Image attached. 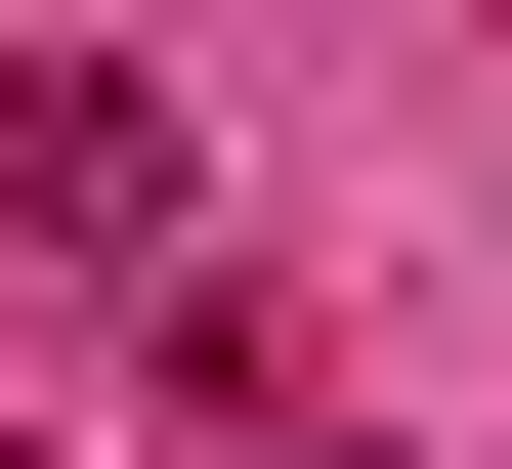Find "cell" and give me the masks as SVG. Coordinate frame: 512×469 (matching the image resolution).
Wrapping results in <instances>:
<instances>
[{"mask_svg": "<svg viewBox=\"0 0 512 469\" xmlns=\"http://www.w3.org/2000/svg\"><path fill=\"white\" fill-rule=\"evenodd\" d=\"M0 256H86V299H171V256H214V171H171V86H128V43H0Z\"/></svg>", "mask_w": 512, "mask_h": 469, "instance_id": "cell-1", "label": "cell"}]
</instances>
